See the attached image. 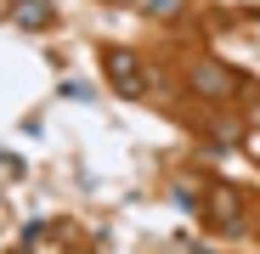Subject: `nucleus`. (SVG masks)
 <instances>
[{"mask_svg":"<svg viewBox=\"0 0 260 254\" xmlns=\"http://www.w3.org/2000/svg\"><path fill=\"white\" fill-rule=\"evenodd\" d=\"M108 68H113V79H119V85H136V62H130V57H119V51H113V57H108Z\"/></svg>","mask_w":260,"mask_h":254,"instance_id":"nucleus-1","label":"nucleus"},{"mask_svg":"<svg viewBox=\"0 0 260 254\" xmlns=\"http://www.w3.org/2000/svg\"><path fill=\"white\" fill-rule=\"evenodd\" d=\"M147 12H176V0H147Z\"/></svg>","mask_w":260,"mask_h":254,"instance_id":"nucleus-2","label":"nucleus"}]
</instances>
